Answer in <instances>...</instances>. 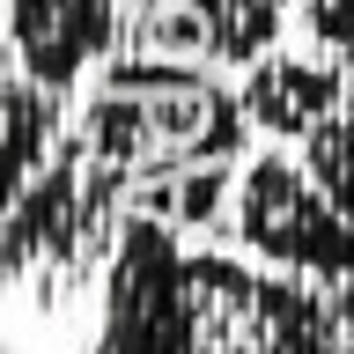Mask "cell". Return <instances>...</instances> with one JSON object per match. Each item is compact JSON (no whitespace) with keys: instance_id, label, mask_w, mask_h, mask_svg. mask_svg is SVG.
<instances>
[{"instance_id":"obj_1","label":"cell","mask_w":354,"mask_h":354,"mask_svg":"<svg viewBox=\"0 0 354 354\" xmlns=\"http://www.w3.org/2000/svg\"><path fill=\"white\" fill-rule=\"evenodd\" d=\"M96 339L118 354H325L354 347V288L192 251L133 207L104 273Z\"/></svg>"},{"instance_id":"obj_2","label":"cell","mask_w":354,"mask_h":354,"mask_svg":"<svg viewBox=\"0 0 354 354\" xmlns=\"http://www.w3.org/2000/svg\"><path fill=\"white\" fill-rule=\"evenodd\" d=\"M82 140L126 177L177 170V162H243L259 118L243 111V88L214 82L199 59H155V52H111L74 111Z\"/></svg>"},{"instance_id":"obj_3","label":"cell","mask_w":354,"mask_h":354,"mask_svg":"<svg viewBox=\"0 0 354 354\" xmlns=\"http://www.w3.org/2000/svg\"><path fill=\"white\" fill-rule=\"evenodd\" d=\"M133 177L66 126L59 155L37 177L8 185V295H30L37 310H59L88 288V273H111L118 229H126Z\"/></svg>"},{"instance_id":"obj_4","label":"cell","mask_w":354,"mask_h":354,"mask_svg":"<svg viewBox=\"0 0 354 354\" xmlns=\"http://www.w3.org/2000/svg\"><path fill=\"white\" fill-rule=\"evenodd\" d=\"M229 243H243L266 266L354 288V214L310 177L303 155L295 162L288 155H243L236 207H229Z\"/></svg>"},{"instance_id":"obj_5","label":"cell","mask_w":354,"mask_h":354,"mask_svg":"<svg viewBox=\"0 0 354 354\" xmlns=\"http://www.w3.org/2000/svg\"><path fill=\"white\" fill-rule=\"evenodd\" d=\"M8 52L30 82L74 96L118 52V0H8Z\"/></svg>"},{"instance_id":"obj_6","label":"cell","mask_w":354,"mask_h":354,"mask_svg":"<svg viewBox=\"0 0 354 354\" xmlns=\"http://www.w3.org/2000/svg\"><path fill=\"white\" fill-rule=\"evenodd\" d=\"M236 88H243V111L259 118V133H273V140H303L339 104H354L339 52H266V59L243 66Z\"/></svg>"},{"instance_id":"obj_7","label":"cell","mask_w":354,"mask_h":354,"mask_svg":"<svg viewBox=\"0 0 354 354\" xmlns=\"http://www.w3.org/2000/svg\"><path fill=\"white\" fill-rule=\"evenodd\" d=\"M236 170H243V162H177V170H148V177L126 185V199L140 207V214L170 221L177 236H221V243H229Z\"/></svg>"},{"instance_id":"obj_8","label":"cell","mask_w":354,"mask_h":354,"mask_svg":"<svg viewBox=\"0 0 354 354\" xmlns=\"http://www.w3.org/2000/svg\"><path fill=\"white\" fill-rule=\"evenodd\" d=\"M303 162H310V177L354 214V104H339L325 126L303 133Z\"/></svg>"},{"instance_id":"obj_9","label":"cell","mask_w":354,"mask_h":354,"mask_svg":"<svg viewBox=\"0 0 354 354\" xmlns=\"http://www.w3.org/2000/svg\"><path fill=\"white\" fill-rule=\"evenodd\" d=\"M288 22L317 52H354V0H288Z\"/></svg>"}]
</instances>
